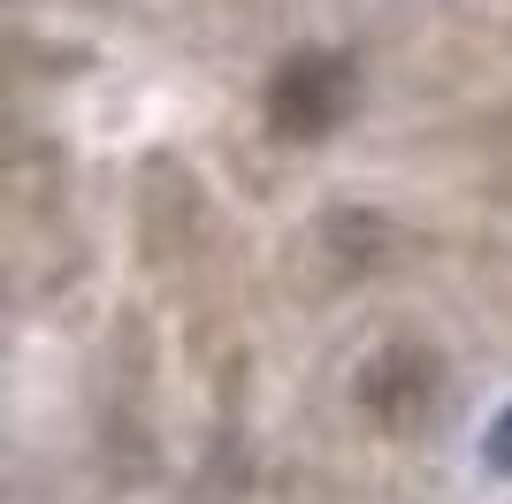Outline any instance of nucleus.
<instances>
[{
    "instance_id": "obj_1",
    "label": "nucleus",
    "mask_w": 512,
    "mask_h": 504,
    "mask_svg": "<svg viewBox=\"0 0 512 504\" xmlns=\"http://www.w3.org/2000/svg\"><path fill=\"white\" fill-rule=\"evenodd\" d=\"M344 107H352V69L344 62H291L276 77V123L291 130V138H321V130L337 123Z\"/></svg>"
},
{
    "instance_id": "obj_2",
    "label": "nucleus",
    "mask_w": 512,
    "mask_h": 504,
    "mask_svg": "<svg viewBox=\"0 0 512 504\" xmlns=\"http://www.w3.org/2000/svg\"><path fill=\"white\" fill-rule=\"evenodd\" d=\"M490 466H497V474H512V413L497 420V436H490Z\"/></svg>"
}]
</instances>
